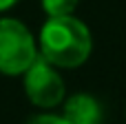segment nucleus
<instances>
[{"mask_svg":"<svg viewBox=\"0 0 126 124\" xmlns=\"http://www.w3.org/2000/svg\"><path fill=\"white\" fill-rule=\"evenodd\" d=\"M42 7L49 13V18H53V16H71L73 9L78 7V0H42Z\"/></svg>","mask_w":126,"mask_h":124,"instance_id":"5","label":"nucleus"},{"mask_svg":"<svg viewBox=\"0 0 126 124\" xmlns=\"http://www.w3.org/2000/svg\"><path fill=\"white\" fill-rule=\"evenodd\" d=\"M16 2H18V0H0V11H2V9H9V7H13Z\"/></svg>","mask_w":126,"mask_h":124,"instance_id":"7","label":"nucleus"},{"mask_svg":"<svg viewBox=\"0 0 126 124\" xmlns=\"http://www.w3.org/2000/svg\"><path fill=\"white\" fill-rule=\"evenodd\" d=\"M40 49L53 67H80L91 53V33L73 16H53L40 31Z\"/></svg>","mask_w":126,"mask_h":124,"instance_id":"1","label":"nucleus"},{"mask_svg":"<svg viewBox=\"0 0 126 124\" xmlns=\"http://www.w3.org/2000/svg\"><path fill=\"white\" fill-rule=\"evenodd\" d=\"M64 118L71 124H102V106L86 93H75L64 104Z\"/></svg>","mask_w":126,"mask_h":124,"instance_id":"4","label":"nucleus"},{"mask_svg":"<svg viewBox=\"0 0 126 124\" xmlns=\"http://www.w3.org/2000/svg\"><path fill=\"white\" fill-rule=\"evenodd\" d=\"M24 91L35 106L51 109L62 102L64 82L53 71V64L49 60H44L42 55H35V60L24 71Z\"/></svg>","mask_w":126,"mask_h":124,"instance_id":"3","label":"nucleus"},{"mask_svg":"<svg viewBox=\"0 0 126 124\" xmlns=\"http://www.w3.org/2000/svg\"><path fill=\"white\" fill-rule=\"evenodd\" d=\"M27 124H71L64 115H35Z\"/></svg>","mask_w":126,"mask_h":124,"instance_id":"6","label":"nucleus"},{"mask_svg":"<svg viewBox=\"0 0 126 124\" xmlns=\"http://www.w3.org/2000/svg\"><path fill=\"white\" fill-rule=\"evenodd\" d=\"M35 42L29 29L16 18L0 20V73L18 75L35 60Z\"/></svg>","mask_w":126,"mask_h":124,"instance_id":"2","label":"nucleus"}]
</instances>
